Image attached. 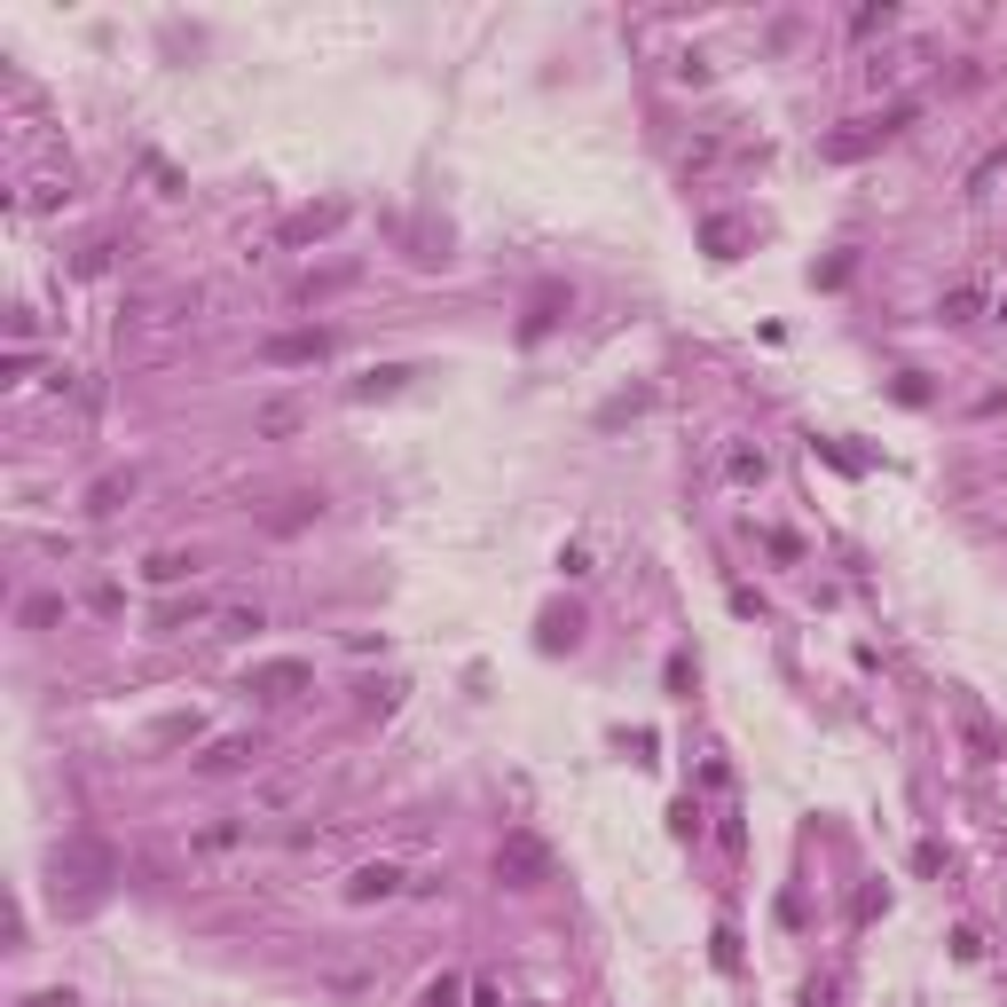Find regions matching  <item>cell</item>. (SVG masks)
Segmentation results:
<instances>
[{
  "mask_svg": "<svg viewBox=\"0 0 1007 1007\" xmlns=\"http://www.w3.org/2000/svg\"><path fill=\"white\" fill-rule=\"evenodd\" d=\"M473 1007H503V992H496V984H481V992H473Z\"/></svg>",
  "mask_w": 1007,
  "mask_h": 1007,
  "instance_id": "obj_27",
  "label": "cell"
},
{
  "mask_svg": "<svg viewBox=\"0 0 1007 1007\" xmlns=\"http://www.w3.org/2000/svg\"><path fill=\"white\" fill-rule=\"evenodd\" d=\"M24 1007H79V999H72V992H32Z\"/></svg>",
  "mask_w": 1007,
  "mask_h": 1007,
  "instance_id": "obj_26",
  "label": "cell"
},
{
  "mask_svg": "<svg viewBox=\"0 0 1007 1007\" xmlns=\"http://www.w3.org/2000/svg\"><path fill=\"white\" fill-rule=\"evenodd\" d=\"M897 401H913V410H921V401H929V386H921V371H897V386H890Z\"/></svg>",
  "mask_w": 1007,
  "mask_h": 1007,
  "instance_id": "obj_22",
  "label": "cell"
},
{
  "mask_svg": "<svg viewBox=\"0 0 1007 1007\" xmlns=\"http://www.w3.org/2000/svg\"><path fill=\"white\" fill-rule=\"evenodd\" d=\"M803 1007H834V984H826V977H811V984H803Z\"/></svg>",
  "mask_w": 1007,
  "mask_h": 1007,
  "instance_id": "obj_24",
  "label": "cell"
},
{
  "mask_svg": "<svg viewBox=\"0 0 1007 1007\" xmlns=\"http://www.w3.org/2000/svg\"><path fill=\"white\" fill-rule=\"evenodd\" d=\"M245 763H260V741H213L197 756V771H245Z\"/></svg>",
  "mask_w": 1007,
  "mask_h": 1007,
  "instance_id": "obj_10",
  "label": "cell"
},
{
  "mask_svg": "<svg viewBox=\"0 0 1007 1007\" xmlns=\"http://www.w3.org/2000/svg\"><path fill=\"white\" fill-rule=\"evenodd\" d=\"M401 890V866H355V874H347V905H378V897H394Z\"/></svg>",
  "mask_w": 1007,
  "mask_h": 1007,
  "instance_id": "obj_6",
  "label": "cell"
},
{
  "mask_svg": "<svg viewBox=\"0 0 1007 1007\" xmlns=\"http://www.w3.org/2000/svg\"><path fill=\"white\" fill-rule=\"evenodd\" d=\"M425 1007H457V977H442V984H433V992H425Z\"/></svg>",
  "mask_w": 1007,
  "mask_h": 1007,
  "instance_id": "obj_25",
  "label": "cell"
},
{
  "mask_svg": "<svg viewBox=\"0 0 1007 1007\" xmlns=\"http://www.w3.org/2000/svg\"><path fill=\"white\" fill-rule=\"evenodd\" d=\"M945 323H977V284H953L945 291Z\"/></svg>",
  "mask_w": 1007,
  "mask_h": 1007,
  "instance_id": "obj_17",
  "label": "cell"
},
{
  "mask_svg": "<svg viewBox=\"0 0 1007 1007\" xmlns=\"http://www.w3.org/2000/svg\"><path fill=\"white\" fill-rule=\"evenodd\" d=\"M189 575H197L189 551H150V559H142V583H158V590H174V583H189Z\"/></svg>",
  "mask_w": 1007,
  "mask_h": 1007,
  "instance_id": "obj_9",
  "label": "cell"
},
{
  "mask_svg": "<svg viewBox=\"0 0 1007 1007\" xmlns=\"http://www.w3.org/2000/svg\"><path fill=\"white\" fill-rule=\"evenodd\" d=\"M646 401H654V394L637 386V394H622V401H607V410H598V425H622V418H637V410H646Z\"/></svg>",
  "mask_w": 1007,
  "mask_h": 1007,
  "instance_id": "obj_18",
  "label": "cell"
},
{
  "mask_svg": "<svg viewBox=\"0 0 1007 1007\" xmlns=\"http://www.w3.org/2000/svg\"><path fill=\"white\" fill-rule=\"evenodd\" d=\"M323 512V496H284V512H268V527H276V535H291V527H308Z\"/></svg>",
  "mask_w": 1007,
  "mask_h": 1007,
  "instance_id": "obj_14",
  "label": "cell"
},
{
  "mask_svg": "<svg viewBox=\"0 0 1007 1007\" xmlns=\"http://www.w3.org/2000/svg\"><path fill=\"white\" fill-rule=\"evenodd\" d=\"M700 245H709V260H741V245H748V228L732 221V213H709V221H700Z\"/></svg>",
  "mask_w": 1007,
  "mask_h": 1007,
  "instance_id": "obj_7",
  "label": "cell"
},
{
  "mask_svg": "<svg viewBox=\"0 0 1007 1007\" xmlns=\"http://www.w3.org/2000/svg\"><path fill=\"white\" fill-rule=\"evenodd\" d=\"M63 622V598H24V630H48Z\"/></svg>",
  "mask_w": 1007,
  "mask_h": 1007,
  "instance_id": "obj_19",
  "label": "cell"
},
{
  "mask_svg": "<svg viewBox=\"0 0 1007 1007\" xmlns=\"http://www.w3.org/2000/svg\"><path fill=\"white\" fill-rule=\"evenodd\" d=\"M299 425V410H284V401H276V410H260V433H291Z\"/></svg>",
  "mask_w": 1007,
  "mask_h": 1007,
  "instance_id": "obj_23",
  "label": "cell"
},
{
  "mask_svg": "<svg viewBox=\"0 0 1007 1007\" xmlns=\"http://www.w3.org/2000/svg\"><path fill=\"white\" fill-rule=\"evenodd\" d=\"M905 126H913V103H890L874 126H850V134H826V142H819V158H834V165H850V158H874L882 142H890V134H905Z\"/></svg>",
  "mask_w": 1007,
  "mask_h": 1007,
  "instance_id": "obj_2",
  "label": "cell"
},
{
  "mask_svg": "<svg viewBox=\"0 0 1007 1007\" xmlns=\"http://www.w3.org/2000/svg\"><path fill=\"white\" fill-rule=\"evenodd\" d=\"M213 622H221V637H252V630H268V614H260V607H221Z\"/></svg>",
  "mask_w": 1007,
  "mask_h": 1007,
  "instance_id": "obj_15",
  "label": "cell"
},
{
  "mask_svg": "<svg viewBox=\"0 0 1007 1007\" xmlns=\"http://www.w3.org/2000/svg\"><path fill=\"white\" fill-rule=\"evenodd\" d=\"M960 748L977 756V763H999V756H1007V741H999V732H992L977 709H960Z\"/></svg>",
  "mask_w": 1007,
  "mask_h": 1007,
  "instance_id": "obj_8",
  "label": "cell"
},
{
  "mask_svg": "<svg viewBox=\"0 0 1007 1007\" xmlns=\"http://www.w3.org/2000/svg\"><path fill=\"white\" fill-rule=\"evenodd\" d=\"M126 496H134V473H111V481H95V488H87V512L103 520V512H119Z\"/></svg>",
  "mask_w": 1007,
  "mask_h": 1007,
  "instance_id": "obj_13",
  "label": "cell"
},
{
  "mask_svg": "<svg viewBox=\"0 0 1007 1007\" xmlns=\"http://www.w3.org/2000/svg\"><path fill=\"white\" fill-rule=\"evenodd\" d=\"M401 378H410V371H401V362H386V371H371V378H362V386H355V394H394V386H401Z\"/></svg>",
  "mask_w": 1007,
  "mask_h": 1007,
  "instance_id": "obj_21",
  "label": "cell"
},
{
  "mask_svg": "<svg viewBox=\"0 0 1007 1007\" xmlns=\"http://www.w3.org/2000/svg\"><path fill=\"white\" fill-rule=\"evenodd\" d=\"M331 355V331H276V339H260V362H276V371H291V362H323Z\"/></svg>",
  "mask_w": 1007,
  "mask_h": 1007,
  "instance_id": "obj_4",
  "label": "cell"
},
{
  "mask_svg": "<svg viewBox=\"0 0 1007 1007\" xmlns=\"http://www.w3.org/2000/svg\"><path fill=\"white\" fill-rule=\"evenodd\" d=\"M339 221H347V197H331V206H308V213H291V221H284V245H315V237H331Z\"/></svg>",
  "mask_w": 1007,
  "mask_h": 1007,
  "instance_id": "obj_5",
  "label": "cell"
},
{
  "mask_svg": "<svg viewBox=\"0 0 1007 1007\" xmlns=\"http://www.w3.org/2000/svg\"><path fill=\"white\" fill-rule=\"evenodd\" d=\"M496 882H503V890H544V882H551V850L535 843L527 826H512V834L496 843Z\"/></svg>",
  "mask_w": 1007,
  "mask_h": 1007,
  "instance_id": "obj_1",
  "label": "cell"
},
{
  "mask_svg": "<svg viewBox=\"0 0 1007 1007\" xmlns=\"http://www.w3.org/2000/svg\"><path fill=\"white\" fill-rule=\"evenodd\" d=\"M55 874H111V850L72 843V850H55Z\"/></svg>",
  "mask_w": 1007,
  "mask_h": 1007,
  "instance_id": "obj_12",
  "label": "cell"
},
{
  "mask_svg": "<svg viewBox=\"0 0 1007 1007\" xmlns=\"http://www.w3.org/2000/svg\"><path fill=\"white\" fill-rule=\"evenodd\" d=\"M890 24H897V9H890V0H882V9H858V24H850V32H858V40H866V32H890Z\"/></svg>",
  "mask_w": 1007,
  "mask_h": 1007,
  "instance_id": "obj_20",
  "label": "cell"
},
{
  "mask_svg": "<svg viewBox=\"0 0 1007 1007\" xmlns=\"http://www.w3.org/2000/svg\"><path fill=\"white\" fill-rule=\"evenodd\" d=\"M559 308H567V284H544V291H535V308H527V323H520V331H527V339H544V331L559 323Z\"/></svg>",
  "mask_w": 1007,
  "mask_h": 1007,
  "instance_id": "obj_11",
  "label": "cell"
},
{
  "mask_svg": "<svg viewBox=\"0 0 1007 1007\" xmlns=\"http://www.w3.org/2000/svg\"><path fill=\"white\" fill-rule=\"evenodd\" d=\"M724 464H732V481H741V488H763V473H771V464H763V449H732Z\"/></svg>",
  "mask_w": 1007,
  "mask_h": 1007,
  "instance_id": "obj_16",
  "label": "cell"
},
{
  "mask_svg": "<svg viewBox=\"0 0 1007 1007\" xmlns=\"http://www.w3.org/2000/svg\"><path fill=\"white\" fill-rule=\"evenodd\" d=\"M315 685V669L308 661H260L252 677H245V693H260V700H299Z\"/></svg>",
  "mask_w": 1007,
  "mask_h": 1007,
  "instance_id": "obj_3",
  "label": "cell"
}]
</instances>
